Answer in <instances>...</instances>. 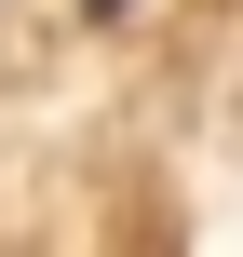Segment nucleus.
Instances as JSON below:
<instances>
[{
    "mask_svg": "<svg viewBox=\"0 0 243 257\" xmlns=\"http://www.w3.org/2000/svg\"><path fill=\"white\" fill-rule=\"evenodd\" d=\"M95 14H135V0H95Z\"/></svg>",
    "mask_w": 243,
    "mask_h": 257,
    "instance_id": "nucleus-1",
    "label": "nucleus"
}]
</instances>
